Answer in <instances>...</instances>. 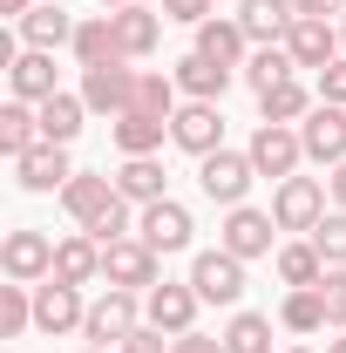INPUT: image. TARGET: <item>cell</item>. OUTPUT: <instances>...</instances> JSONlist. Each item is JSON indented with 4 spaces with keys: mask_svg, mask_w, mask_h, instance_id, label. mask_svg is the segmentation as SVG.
Returning <instances> with one entry per match:
<instances>
[{
    "mask_svg": "<svg viewBox=\"0 0 346 353\" xmlns=\"http://www.w3.org/2000/svg\"><path fill=\"white\" fill-rule=\"evenodd\" d=\"M75 95H82L95 116L116 123V116L130 109V95H136V68H123V61H109V68H82V88H75Z\"/></svg>",
    "mask_w": 346,
    "mask_h": 353,
    "instance_id": "4fadbf2b",
    "label": "cell"
},
{
    "mask_svg": "<svg viewBox=\"0 0 346 353\" xmlns=\"http://www.w3.org/2000/svg\"><path fill=\"white\" fill-rule=\"evenodd\" d=\"M116 190H123L130 204H156V197H170V190H163V163H156V157H123Z\"/></svg>",
    "mask_w": 346,
    "mask_h": 353,
    "instance_id": "f1b7e54d",
    "label": "cell"
},
{
    "mask_svg": "<svg viewBox=\"0 0 346 353\" xmlns=\"http://www.w3.org/2000/svg\"><path fill=\"white\" fill-rule=\"evenodd\" d=\"M75 28H82V21H75L61 0H41V7H34V14L14 28V34H21V48H48V54H54V48L75 41Z\"/></svg>",
    "mask_w": 346,
    "mask_h": 353,
    "instance_id": "ffe728a7",
    "label": "cell"
},
{
    "mask_svg": "<svg viewBox=\"0 0 346 353\" xmlns=\"http://www.w3.org/2000/svg\"><path fill=\"white\" fill-rule=\"evenodd\" d=\"M190 285H197L204 306H238L245 299V259H231L224 245L217 252H197L190 259Z\"/></svg>",
    "mask_w": 346,
    "mask_h": 353,
    "instance_id": "5b68a950",
    "label": "cell"
},
{
    "mask_svg": "<svg viewBox=\"0 0 346 353\" xmlns=\"http://www.w3.org/2000/svg\"><path fill=\"white\" fill-rule=\"evenodd\" d=\"M116 197H123V190H116V176L75 170V176H68V190H61V211H68L75 224H95L102 211H109V204H116Z\"/></svg>",
    "mask_w": 346,
    "mask_h": 353,
    "instance_id": "d6986e66",
    "label": "cell"
},
{
    "mask_svg": "<svg viewBox=\"0 0 346 353\" xmlns=\"http://www.w3.org/2000/svg\"><path fill=\"white\" fill-rule=\"evenodd\" d=\"M102 7H109V14H116V7H136V0H102Z\"/></svg>",
    "mask_w": 346,
    "mask_h": 353,
    "instance_id": "7dc6e473",
    "label": "cell"
},
{
    "mask_svg": "<svg viewBox=\"0 0 346 353\" xmlns=\"http://www.w3.org/2000/svg\"><path fill=\"white\" fill-rule=\"evenodd\" d=\"M109 21H116V48H123V61L156 54V41H163V14H156V7H116Z\"/></svg>",
    "mask_w": 346,
    "mask_h": 353,
    "instance_id": "44dd1931",
    "label": "cell"
},
{
    "mask_svg": "<svg viewBox=\"0 0 346 353\" xmlns=\"http://www.w3.org/2000/svg\"><path fill=\"white\" fill-rule=\"evenodd\" d=\"M82 353H109V347H82Z\"/></svg>",
    "mask_w": 346,
    "mask_h": 353,
    "instance_id": "681fc988",
    "label": "cell"
},
{
    "mask_svg": "<svg viewBox=\"0 0 346 353\" xmlns=\"http://www.w3.org/2000/svg\"><path fill=\"white\" fill-rule=\"evenodd\" d=\"M319 218H326V183L319 176H285L272 190V224L278 231H312Z\"/></svg>",
    "mask_w": 346,
    "mask_h": 353,
    "instance_id": "ba28073f",
    "label": "cell"
},
{
    "mask_svg": "<svg viewBox=\"0 0 346 353\" xmlns=\"http://www.w3.org/2000/svg\"><path fill=\"white\" fill-rule=\"evenodd\" d=\"M34 143H41V109L34 102H7L0 109V150L7 157H28Z\"/></svg>",
    "mask_w": 346,
    "mask_h": 353,
    "instance_id": "f546056e",
    "label": "cell"
},
{
    "mask_svg": "<svg viewBox=\"0 0 346 353\" xmlns=\"http://www.w3.org/2000/svg\"><path fill=\"white\" fill-rule=\"evenodd\" d=\"M28 326H34V285H14V279H7V285H0V333L14 340V333H28Z\"/></svg>",
    "mask_w": 346,
    "mask_h": 353,
    "instance_id": "d590c367",
    "label": "cell"
},
{
    "mask_svg": "<svg viewBox=\"0 0 346 353\" xmlns=\"http://www.w3.org/2000/svg\"><path fill=\"white\" fill-rule=\"evenodd\" d=\"M292 353H312V347H292Z\"/></svg>",
    "mask_w": 346,
    "mask_h": 353,
    "instance_id": "f907efd6",
    "label": "cell"
},
{
    "mask_svg": "<svg viewBox=\"0 0 346 353\" xmlns=\"http://www.w3.org/2000/svg\"><path fill=\"white\" fill-rule=\"evenodd\" d=\"M197 306H204V299H197V285H190V279H183V285L163 279V285H150V292H143V319H150L156 333H170V340L197 326Z\"/></svg>",
    "mask_w": 346,
    "mask_h": 353,
    "instance_id": "9c48e42d",
    "label": "cell"
},
{
    "mask_svg": "<svg viewBox=\"0 0 346 353\" xmlns=\"http://www.w3.org/2000/svg\"><path fill=\"white\" fill-rule=\"evenodd\" d=\"M82 319H88L82 285H68V279H41V285H34V326H41L48 340H61V333H82Z\"/></svg>",
    "mask_w": 346,
    "mask_h": 353,
    "instance_id": "52a82bcc",
    "label": "cell"
},
{
    "mask_svg": "<svg viewBox=\"0 0 346 353\" xmlns=\"http://www.w3.org/2000/svg\"><path fill=\"white\" fill-rule=\"evenodd\" d=\"M319 299H326V326H333V333H346V265H326Z\"/></svg>",
    "mask_w": 346,
    "mask_h": 353,
    "instance_id": "74e56055",
    "label": "cell"
},
{
    "mask_svg": "<svg viewBox=\"0 0 346 353\" xmlns=\"http://www.w3.org/2000/svg\"><path fill=\"white\" fill-rule=\"evenodd\" d=\"M292 0H245L238 7V28L252 34V48H285V34H292Z\"/></svg>",
    "mask_w": 346,
    "mask_h": 353,
    "instance_id": "ac0fdd59",
    "label": "cell"
},
{
    "mask_svg": "<svg viewBox=\"0 0 346 353\" xmlns=\"http://www.w3.org/2000/svg\"><path fill=\"white\" fill-rule=\"evenodd\" d=\"M278 326H285V333H326V299H319V285H292L285 306H278Z\"/></svg>",
    "mask_w": 346,
    "mask_h": 353,
    "instance_id": "4dcf8cb0",
    "label": "cell"
},
{
    "mask_svg": "<svg viewBox=\"0 0 346 353\" xmlns=\"http://www.w3.org/2000/svg\"><path fill=\"white\" fill-rule=\"evenodd\" d=\"M252 157H245V150H211V157H197V183H204V197H211V204H224V211H231V204H245V190H252Z\"/></svg>",
    "mask_w": 346,
    "mask_h": 353,
    "instance_id": "8992f818",
    "label": "cell"
},
{
    "mask_svg": "<svg viewBox=\"0 0 346 353\" xmlns=\"http://www.w3.org/2000/svg\"><path fill=\"white\" fill-rule=\"evenodd\" d=\"M285 54L299 61V68H326V61H340V21H312V14H299L292 21V34H285Z\"/></svg>",
    "mask_w": 346,
    "mask_h": 353,
    "instance_id": "2e32d148",
    "label": "cell"
},
{
    "mask_svg": "<svg viewBox=\"0 0 346 353\" xmlns=\"http://www.w3.org/2000/svg\"><path fill=\"white\" fill-rule=\"evenodd\" d=\"M326 353H346V333H340V340H326Z\"/></svg>",
    "mask_w": 346,
    "mask_h": 353,
    "instance_id": "bcb514c9",
    "label": "cell"
},
{
    "mask_svg": "<svg viewBox=\"0 0 346 353\" xmlns=\"http://www.w3.org/2000/svg\"><path fill=\"white\" fill-rule=\"evenodd\" d=\"M224 347L231 353H272V319H265V312H231Z\"/></svg>",
    "mask_w": 346,
    "mask_h": 353,
    "instance_id": "e575fe53",
    "label": "cell"
},
{
    "mask_svg": "<svg viewBox=\"0 0 346 353\" xmlns=\"http://www.w3.org/2000/svg\"><path fill=\"white\" fill-rule=\"evenodd\" d=\"M14 176H21V190H34V197H61L68 190V176H75V163H68V150L61 143H34L28 157H14Z\"/></svg>",
    "mask_w": 346,
    "mask_h": 353,
    "instance_id": "5bb4252c",
    "label": "cell"
},
{
    "mask_svg": "<svg viewBox=\"0 0 346 353\" xmlns=\"http://www.w3.org/2000/svg\"><path fill=\"white\" fill-rule=\"evenodd\" d=\"M102 279L123 292H150V285H163V252L143 238H116V245H102Z\"/></svg>",
    "mask_w": 346,
    "mask_h": 353,
    "instance_id": "3957f363",
    "label": "cell"
},
{
    "mask_svg": "<svg viewBox=\"0 0 346 353\" xmlns=\"http://www.w3.org/2000/svg\"><path fill=\"white\" fill-rule=\"evenodd\" d=\"M333 211H346V163H333Z\"/></svg>",
    "mask_w": 346,
    "mask_h": 353,
    "instance_id": "f6af8a7d",
    "label": "cell"
},
{
    "mask_svg": "<svg viewBox=\"0 0 346 353\" xmlns=\"http://www.w3.org/2000/svg\"><path fill=\"white\" fill-rule=\"evenodd\" d=\"M170 353H231V347H224V340H211V333H197V326H190V333H176V340H170Z\"/></svg>",
    "mask_w": 346,
    "mask_h": 353,
    "instance_id": "b9f144b4",
    "label": "cell"
},
{
    "mask_svg": "<svg viewBox=\"0 0 346 353\" xmlns=\"http://www.w3.org/2000/svg\"><path fill=\"white\" fill-rule=\"evenodd\" d=\"M319 102H312V88L292 75V82H278V88H265L258 95V123H305Z\"/></svg>",
    "mask_w": 346,
    "mask_h": 353,
    "instance_id": "83f0119b",
    "label": "cell"
},
{
    "mask_svg": "<svg viewBox=\"0 0 346 353\" xmlns=\"http://www.w3.org/2000/svg\"><path fill=\"white\" fill-rule=\"evenodd\" d=\"M7 88H14V102H48V95H61V88H54V54H48V48H21L14 68H7Z\"/></svg>",
    "mask_w": 346,
    "mask_h": 353,
    "instance_id": "7402d4cb",
    "label": "cell"
},
{
    "mask_svg": "<svg viewBox=\"0 0 346 353\" xmlns=\"http://www.w3.org/2000/svg\"><path fill=\"white\" fill-rule=\"evenodd\" d=\"M217 14V0H163V21H183V28H204Z\"/></svg>",
    "mask_w": 346,
    "mask_h": 353,
    "instance_id": "f35d334b",
    "label": "cell"
},
{
    "mask_svg": "<svg viewBox=\"0 0 346 353\" xmlns=\"http://www.w3.org/2000/svg\"><path fill=\"white\" fill-rule=\"evenodd\" d=\"M292 75H299V61H292V54H285V48H252V61H245V82L258 88H278V82H292Z\"/></svg>",
    "mask_w": 346,
    "mask_h": 353,
    "instance_id": "836d02e7",
    "label": "cell"
},
{
    "mask_svg": "<svg viewBox=\"0 0 346 353\" xmlns=\"http://www.w3.org/2000/svg\"><path fill=\"white\" fill-rule=\"evenodd\" d=\"M54 279H68V285H95V279H102V245H95L88 231L54 238Z\"/></svg>",
    "mask_w": 346,
    "mask_h": 353,
    "instance_id": "cb8c5ba5",
    "label": "cell"
},
{
    "mask_svg": "<svg viewBox=\"0 0 346 353\" xmlns=\"http://www.w3.org/2000/svg\"><path fill=\"white\" fill-rule=\"evenodd\" d=\"M176 75H156V68H136V95L130 109H143V116H176Z\"/></svg>",
    "mask_w": 346,
    "mask_h": 353,
    "instance_id": "1f68e13d",
    "label": "cell"
},
{
    "mask_svg": "<svg viewBox=\"0 0 346 353\" xmlns=\"http://www.w3.org/2000/svg\"><path fill=\"white\" fill-rule=\"evenodd\" d=\"M109 136H116V150H123V157H156V150H163V136H170V116L123 109V116L109 123Z\"/></svg>",
    "mask_w": 346,
    "mask_h": 353,
    "instance_id": "d4e9b609",
    "label": "cell"
},
{
    "mask_svg": "<svg viewBox=\"0 0 346 353\" xmlns=\"http://www.w3.org/2000/svg\"><path fill=\"white\" fill-rule=\"evenodd\" d=\"M170 143H176V150H190V157L224 150V116H217V102H183V109L170 116Z\"/></svg>",
    "mask_w": 346,
    "mask_h": 353,
    "instance_id": "9a60e30c",
    "label": "cell"
},
{
    "mask_svg": "<svg viewBox=\"0 0 346 353\" xmlns=\"http://www.w3.org/2000/svg\"><path fill=\"white\" fill-rule=\"evenodd\" d=\"M190 231H197V224H190V211H183L176 197H156V204H143V218H136V238H143V245H156L163 259L190 245Z\"/></svg>",
    "mask_w": 346,
    "mask_h": 353,
    "instance_id": "7c38bea8",
    "label": "cell"
},
{
    "mask_svg": "<svg viewBox=\"0 0 346 353\" xmlns=\"http://www.w3.org/2000/svg\"><path fill=\"white\" fill-rule=\"evenodd\" d=\"M312 245H319L326 265H346V211H326V218L312 224Z\"/></svg>",
    "mask_w": 346,
    "mask_h": 353,
    "instance_id": "8d00e7d4",
    "label": "cell"
},
{
    "mask_svg": "<svg viewBox=\"0 0 346 353\" xmlns=\"http://www.w3.org/2000/svg\"><path fill=\"white\" fill-rule=\"evenodd\" d=\"M340 48H346V14H340Z\"/></svg>",
    "mask_w": 346,
    "mask_h": 353,
    "instance_id": "c3c4849f",
    "label": "cell"
},
{
    "mask_svg": "<svg viewBox=\"0 0 346 353\" xmlns=\"http://www.w3.org/2000/svg\"><path fill=\"white\" fill-rule=\"evenodd\" d=\"M299 143H305V163H346V109L340 102H319L312 116L299 123Z\"/></svg>",
    "mask_w": 346,
    "mask_h": 353,
    "instance_id": "8fae6325",
    "label": "cell"
},
{
    "mask_svg": "<svg viewBox=\"0 0 346 353\" xmlns=\"http://www.w3.org/2000/svg\"><path fill=\"white\" fill-rule=\"evenodd\" d=\"M68 48H75L82 68H109V61H123V48H116V21H109V14H88Z\"/></svg>",
    "mask_w": 346,
    "mask_h": 353,
    "instance_id": "484cf974",
    "label": "cell"
},
{
    "mask_svg": "<svg viewBox=\"0 0 346 353\" xmlns=\"http://www.w3.org/2000/svg\"><path fill=\"white\" fill-rule=\"evenodd\" d=\"M34 7H41V0H0V14H7V21H14V28H21V21H28V14H34Z\"/></svg>",
    "mask_w": 346,
    "mask_h": 353,
    "instance_id": "ee69618b",
    "label": "cell"
},
{
    "mask_svg": "<svg viewBox=\"0 0 346 353\" xmlns=\"http://www.w3.org/2000/svg\"><path fill=\"white\" fill-rule=\"evenodd\" d=\"M278 279H285V285H319V279H326L319 245H312V238H299V245H278Z\"/></svg>",
    "mask_w": 346,
    "mask_h": 353,
    "instance_id": "d6a6232c",
    "label": "cell"
},
{
    "mask_svg": "<svg viewBox=\"0 0 346 353\" xmlns=\"http://www.w3.org/2000/svg\"><path fill=\"white\" fill-rule=\"evenodd\" d=\"M136 326H143V292H123V285H109L102 299H88L82 340H88V347H123Z\"/></svg>",
    "mask_w": 346,
    "mask_h": 353,
    "instance_id": "6da1fadb",
    "label": "cell"
},
{
    "mask_svg": "<svg viewBox=\"0 0 346 353\" xmlns=\"http://www.w3.org/2000/svg\"><path fill=\"white\" fill-rule=\"evenodd\" d=\"M116 353H170V333H156V326L143 319V326H136V333H130V340H123Z\"/></svg>",
    "mask_w": 346,
    "mask_h": 353,
    "instance_id": "ab89813d",
    "label": "cell"
},
{
    "mask_svg": "<svg viewBox=\"0 0 346 353\" xmlns=\"http://www.w3.org/2000/svg\"><path fill=\"white\" fill-rule=\"evenodd\" d=\"M292 14H312V21H340L346 0H292Z\"/></svg>",
    "mask_w": 346,
    "mask_h": 353,
    "instance_id": "7bdbcfd3",
    "label": "cell"
},
{
    "mask_svg": "<svg viewBox=\"0 0 346 353\" xmlns=\"http://www.w3.org/2000/svg\"><path fill=\"white\" fill-rule=\"evenodd\" d=\"M0 272H7L14 285L54 279V238H48V231H7V238H0Z\"/></svg>",
    "mask_w": 346,
    "mask_h": 353,
    "instance_id": "277c9868",
    "label": "cell"
},
{
    "mask_svg": "<svg viewBox=\"0 0 346 353\" xmlns=\"http://www.w3.org/2000/svg\"><path fill=\"white\" fill-rule=\"evenodd\" d=\"M34 109H41V143H61V150H68V143L82 136V116H88L82 95L61 88V95H48V102H34Z\"/></svg>",
    "mask_w": 346,
    "mask_h": 353,
    "instance_id": "4316f807",
    "label": "cell"
},
{
    "mask_svg": "<svg viewBox=\"0 0 346 353\" xmlns=\"http://www.w3.org/2000/svg\"><path fill=\"white\" fill-rule=\"evenodd\" d=\"M245 157H252V170H258V176H272V183L299 176V163H305L299 123H258V130H252V143H245Z\"/></svg>",
    "mask_w": 346,
    "mask_h": 353,
    "instance_id": "7a4b0ae2",
    "label": "cell"
},
{
    "mask_svg": "<svg viewBox=\"0 0 346 353\" xmlns=\"http://www.w3.org/2000/svg\"><path fill=\"white\" fill-rule=\"evenodd\" d=\"M170 75H176V88H183L190 102H224V88H231V75H238V68H217L211 54H197V48H190Z\"/></svg>",
    "mask_w": 346,
    "mask_h": 353,
    "instance_id": "603a6c76",
    "label": "cell"
},
{
    "mask_svg": "<svg viewBox=\"0 0 346 353\" xmlns=\"http://www.w3.org/2000/svg\"><path fill=\"white\" fill-rule=\"evenodd\" d=\"M319 102H340V109H346V54L319 68Z\"/></svg>",
    "mask_w": 346,
    "mask_h": 353,
    "instance_id": "60d3db41",
    "label": "cell"
},
{
    "mask_svg": "<svg viewBox=\"0 0 346 353\" xmlns=\"http://www.w3.org/2000/svg\"><path fill=\"white\" fill-rule=\"evenodd\" d=\"M272 238H278V224H272V211H252V204H231L224 211V231H217V245L231 252V259H265L272 252Z\"/></svg>",
    "mask_w": 346,
    "mask_h": 353,
    "instance_id": "30bf717a",
    "label": "cell"
},
{
    "mask_svg": "<svg viewBox=\"0 0 346 353\" xmlns=\"http://www.w3.org/2000/svg\"><path fill=\"white\" fill-rule=\"evenodd\" d=\"M197 54H211L217 68H245L252 61V34L238 28V14H211L197 28Z\"/></svg>",
    "mask_w": 346,
    "mask_h": 353,
    "instance_id": "e0dca14e",
    "label": "cell"
}]
</instances>
